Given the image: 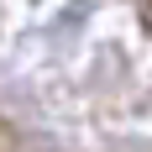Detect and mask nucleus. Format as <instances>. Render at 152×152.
Here are the masks:
<instances>
[{"instance_id":"f257e3e1","label":"nucleus","mask_w":152,"mask_h":152,"mask_svg":"<svg viewBox=\"0 0 152 152\" xmlns=\"http://www.w3.org/2000/svg\"><path fill=\"white\" fill-rule=\"evenodd\" d=\"M142 21H147V26H152V0H142Z\"/></svg>"}]
</instances>
